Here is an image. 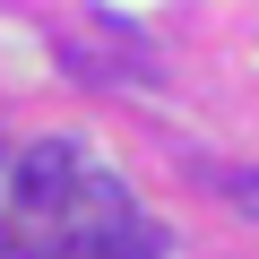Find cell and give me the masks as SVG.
Here are the masks:
<instances>
[{
  "label": "cell",
  "instance_id": "7a4b0ae2",
  "mask_svg": "<svg viewBox=\"0 0 259 259\" xmlns=\"http://www.w3.org/2000/svg\"><path fill=\"white\" fill-rule=\"evenodd\" d=\"M69 259H164V233L156 225H112V233H95V242H69Z\"/></svg>",
  "mask_w": 259,
  "mask_h": 259
},
{
  "label": "cell",
  "instance_id": "3957f363",
  "mask_svg": "<svg viewBox=\"0 0 259 259\" xmlns=\"http://www.w3.org/2000/svg\"><path fill=\"white\" fill-rule=\"evenodd\" d=\"M216 190H225V199H233V207L259 225V164H233V173H216Z\"/></svg>",
  "mask_w": 259,
  "mask_h": 259
},
{
  "label": "cell",
  "instance_id": "6da1fadb",
  "mask_svg": "<svg viewBox=\"0 0 259 259\" xmlns=\"http://www.w3.org/2000/svg\"><path fill=\"white\" fill-rule=\"evenodd\" d=\"M78 173H87V156H78L69 139H35V147L18 156V173H9V199H18L26 216H61L69 190H78Z\"/></svg>",
  "mask_w": 259,
  "mask_h": 259
},
{
  "label": "cell",
  "instance_id": "277c9868",
  "mask_svg": "<svg viewBox=\"0 0 259 259\" xmlns=\"http://www.w3.org/2000/svg\"><path fill=\"white\" fill-rule=\"evenodd\" d=\"M0 259H69V242H35V233H9V225H0Z\"/></svg>",
  "mask_w": 259,
  "mask_h": 259
}]
</instances>
